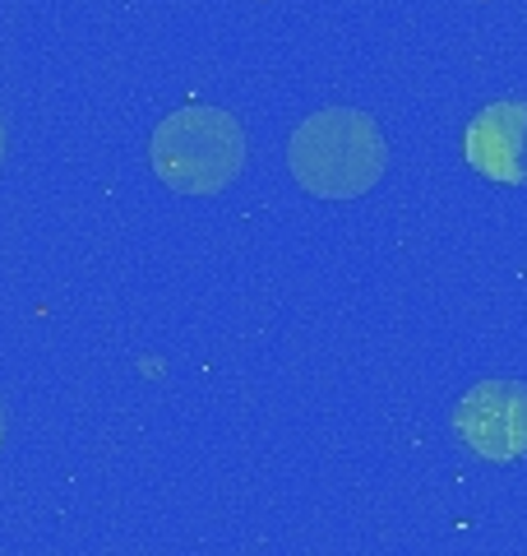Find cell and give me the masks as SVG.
<instances>
[{
	"label": "cell",
	"instance_id": "obj_3",
	"mask_svg": "<svg viewBox=\"0 0 527 556\" xmlns=\"http://www.w3.org/2000/svg\"><path fill=\"white\" fill-rule=\"evenodd\" d=\"M463 445L490 464H514L527 455V386L518 380H481L463 394L453 413Z\"/></svg>",
	"mask_w": 527,
	"mask_h": 556
},
{
	"label": "cell",
	"instance_id": "obj_1",
	"mask_svg": "<svg viewBox=\"0 0 527 556\" xmlns=\"http://www.w3.org/2000/svg\"><path fill=\"white\" fill-rule=\"evenodd\" d=\"M292 177L320 200H357L389 167V144L375 116L357 108H324L306 116L287 149Z\"/></svg>",
	"mask_w": 527,
	"mask_h": 556
},
{
	"label": "cell",
	"instance_id": "obj_5",
	"mask_svg": "<svg viewBox=\"0 0 527 556\" xmlns=\"http://www.w3.org/2000/svg\"><path fill=\"white\" fill-rule=\"evenodd\" d=\"M0 427H5V422H0Z\"/></svg>",
	"mask_w": 527,
	"mask_h": 556
},
{
	"label": "cell",
	"instance_id": "obj_4",
	"mask_svg": "<svg viewBox=\"0 0 527 556\" xmlns=\"http://www.w3.org/2000/svg\"><path fill=\"white\" fill-rule=\"evenodd\" d=\"M467 163L490 181H527V102H496L472 121Z\"/></svg>",
	"mask_w": 527,
	"mask_h": 556
},
{
	"label": "cell",
	"instance_id": "obj_2",
	"mask_svg": "<svg viewBox=\"0 0 527 556\" xmlns=\"http://www.w3.org/2000/svg\"><path fill=\"white\" fill-rule=\"evenodd\" d=\"M149 163L176 195H218L245 167V130L222 108H181L153 130Z\"/></svg>",
	"mask_w": 527,
	"mask_h": 556
}]
</instances>
